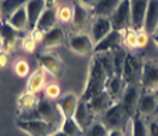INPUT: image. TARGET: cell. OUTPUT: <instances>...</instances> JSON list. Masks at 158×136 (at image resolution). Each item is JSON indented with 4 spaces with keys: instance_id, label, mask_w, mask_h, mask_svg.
I'll list each match as a JSON object with an SVG mask.
<instances>
[{
    "instance_id": "obj_1",
    "label": "cell",
    "mask_w": 158,
    "mask_h": 136,
    "mask_svg": "<svg viewBox=\"0 0 158 136\" xmlns=\"http://www.w3.org/2000/svg\"><path fill=\"white\" fill-rule=\"evenodd\" d=\"M107 75L104 72L103 67L100 64L97 55H94L91 58V63L88 67V77H87V82H85L84 91L81 94V99L88 101L91 99L94 95L103 92L106 89V84H107Z\"/></svg>"
},
{
    "instance_id": "obj_2",
    "label": "cell",
    "mask_w": 158,
    "mask_h": 136,
    "mask_svg": "<svg viewBox=\"0 0 158 136\" xmlns=\"http://www.w3.org/2000/svg\"><path fill=\"white\" fill-rule=\"evenodd\" d=\"M128 119H131V116L127 114V111L123 107L121 101L114 102L101 115V123H103L108 130H115V129L123 130V128L125 126V123H127Z\"/></svg>"
},
{
    "instance_id": "obj_3",
    "label": "cell",
    "mask_w": 158,
    "mask_h": 136,
    "mask_svg": "<svg viewBox=\"0 0 158 136\" xmlns=\"http://www.w3.org/2000/svg\"><path fill=\"white\" fill-rule=\"evenodd\" d=\"M37 115H39V119L44 121L47 123H52V125L57 126L61 125L63 122V115L60 114L59 108L56 105V102H52L50 99H46V98H40L39 103L36 107Z\"/></svg>"
},
{
    "instance_id": "obj_4",
    "label": "cell",
    "mask_w": 158,
    "mask_h": 136,
    "mask_svg": "<svg viewBox=\"0 0 158 136\" xmlns=\"http://www.w3.org/2000/svg\"><path fill=\"white\" fill-rule=\"evenodd\" d=\"M16 126L30 136H50L57 130V126L40 119H36V121H19L17 119Z\"/></svg>"
},
{
    "instance_id": "obj_5",
    "label": "cell",
    "mask_w": 158,
    "mask_h": 136,
    "mask_svg": "<svg viewBox=\"0 0 158 136\" xmlns=\"http://www.w3.org/2000/svg\"><path fill=\"white\" fill-rule=\"evenodd\" d=\"M37 63L41 67L43 71H47L56 78H61L64 75V63L61 61L59 55L52 52H40L37 55Z\"/></svg>"
},
{
    "instance_id": "obj_6",
    "label": "cell",
    "mask_w": 158,
    "mask_h": 136,
    "mask_svg": "<svg viewBox=\"0 0 158 136\" xmlns=\"http://www.w3.org/2000/svg\"><path fill=\"white\" fill-rule=\"evenodd\" d=\"M113 30L125 31L131 27V13H130V0H121L120 6L114 11V14L110 17Z\"/></svg>"
},
{
    "instance_id": "obj_7",
    "label": "cell",
    "mask_w": 158,
    "mask_h": 136,
    "mask_svg": "<svg viewBox=\"0 0 158 136\" xmlns=\"http://www.w3.org/2000/svg\"><path fill=\"white\" fill-rule=\"evenodd\" d=\"M141 87L145 91H158V63L145 61L141 70Z\"/></svg>"
},
{
    "instance_id": "obj_8",
    "label": "cell",
    "mask_w": 158,
    "mask_h": 136,
    "mask_svg": "<svg viewBox=\"0 0 158 136\" xmlns=\"http://www.w3.org/2000/svg\"><path fill=\"white\" fill-rule=\"evenodd\" d=\"M141 70H143V63L140 61V58H137L135 55L127 52L124 60V65H123V71H121V78L124 81L125 87L135 84L134 81H135L138 72H141Z\"/></svg>"
},
{
    "instance_id": "obj_9",
    "label": "cell",
    "mask_w": 158,
    "mask_h": 136,
    "mask_svg": "<svg viewBox=\"0 0 158 136\" xmlns=\"http://www.w3.org/2000/svg\"><path fill=\"white\" fill-rule=\"evenodd\" d=\"M148 2H150V0H130L131 29L134 30V31H143Z\"/></svg>"
},
{
    "instance_id": "obj_10",
    "label": "cell",
    "mask_w": 158,
    "mask_h": 136,
    "mask_svg": "<svg viewBox=\"0 0 158 136\" xmlns=\"http://www.w3.org/2000/svg\"><path fill=\"white\" fill-rule=\"evenodd\" d=\"M73 119L77 122V125L80 126L83 130H85L87 128L94 123V119H96V115L94 112L91 111V108L88 107L87 101L84 99H78V103H77V108H76V112H74V116Z\"/></svg>"
},
{
    "instance_id": "obj_11",
    "label": "cell",
    "mask_w": 158,
    "mask_h": 136,
    "mask_svg": "<svg viewBox=\"0 0 158 136\" xmlns=\"http://www.w3.org/2000/svg\"><path fill=\"white\" fill-rule=\"evenodd\" d=\"M140 95V87L137 84H131L128 87H125L124 92H123L121 103L130 116H134L137 114V105H138Z\"/></svg>"
},
{
    "instance_id": "obj_12",
    "label": "cell",
    "mask_w": 158,
    "mask_h": 136,
    "mask_svg": "<svg viewBox=\"0 0 158 136\" xmlns=\"http://www.w3.org/2000/svg\"><path fill=\"white\" fill-rule=\"evenodd\" d=\"M69 48L76 54L88 55L94 52V43L87 34H76L69 40Z\"/></svg>"
},
{
    "instance_id": "obj_13",
    "label": "cell",
    "mask_w": 158,
    "mask_h": 136,
    "mask_svg": "<svg viewBox=\"0 0 158 136\" xmlns=\"http://www.w3.org/2000/svg\"><path fill=\"white\" fill-rule=\"evenodd\" d=\"M121 40H123V31L111 30L103 40L98 41L97 44H94V54L114 51V50L120 48V43H121Z\"/></svg>"
},
{
    "instance_id": "obj_14",
    "label": "cell",
    "mask_w": 158,
    "mask_h": 136,
    "mask_svg": "<svg viewBox=\"0 0 158 136\" xmlns=\"http://www.w3.org/2000/svg\"><path fill=\"white\" fill-rule=\"evenodd\" d=\"M19 38V31L7 24L6 21L2 23L0 26V50L6 54L10 52L16 45V41Z\"/></svg>"
},
{
    "instance_id": "obj_15",
    "label": "cell",
    "mask_w": 158,
    "mask_h": 136,
    "mask_svg": "<svg viewBox=\"0 0 158 136\" xmlns=\"http://www.w3.org/2000/svg\"><path fill=\"white\" fill-rule=\"evenodd\" d=\"M24 7H26L27 13V27L33 31L36 29V24L40 18L41 13L46 9V2L44 0H29Z\"/></svg>"
},
{
    "instance_id": "obj_16",
    "label": "cell",
    "mask_w": 158,
    "mask_h": 136,
    "mask_svg": "<svg viewBox=\"0 0 158 136\" xmlns=\"http://www.w3.org/2000/svg\"><path fill=\"white\" fill-rule=\"evenodd\" d=\"M87 103H88V107L91 108L93 112H94V115L97 116V115H103L104 112L114 103V101L108 95V92L104 89L103 92H100V94L93 96L91 99H88Z\"/></svg>"
},
{
    "instance_id": "obj_17",
    "label": "cell",
    "mask_w": 158,
    "mask_h": 136,
    "mask_svg": "<svg viewBox=\"0 0 158 136\" xmlns=\"http://www.w3.org/2000/svg\"><path fill=\"white\" fill-rule=\"evenodd\" d=\"M77 103H78L77 95H74V94H66V95H63L61 98L57 99L56 105H57V108H59L60 114L63 115V118L69 119V118H73L74 116Z\"/></svg>"
},
{
    "instance_id": "obj_18",
    "label": "cell",
    "mask_w": 158,
    "mask_h": 136,
    "mask_svg": "<svg viewBox=\"0 0 158 136\" xmlns=\"http://www.w3.org/2000/svg\"><path fill=\"white\" fill-rule=\"evenodd\" d=\"M158 109V98L152 92L145 91L140 95L138 105H137V112L141 115H151Z\"/></svg>"
},
{
    "instance_id": "obj_19",
    "label": "cell",
    "mask_w": 158,
    "mask_h": 136,
    "mask_svg": "<svg viewBox=\"0 0 158 136\" xmlns=\"http://www.w3.org/2000/svg\"><path fill=\"white\" fill-rule=\"evenodd\" d=\"M157 26H158V0H150L148 2L147 13H145L143 31L147 33L148 36L154 34Z\"/></svg>"
},
{
    "instance_id": "obj_20",
    "label": "cell",
    "mask_w": 158,
    "mask_h": 136,
    "mask_svg": "<svg viewBox=\"0 0 158 136\" xmlns=\"http://www.w3.org/2000/svg\"><path fill=\"white\" fill-rule=\"evenodd\" d=\"M113 30L110 18L106 17H97V20L94 21L91 27V40L94 44H97L98 41H101L107 34Z\"/></svg>"
},
{
    "instance_id": "obj_21",
    "label": "cell",
    "mask_w": 158,
    "mask_h": 136,
    "mask_svg": "<svg viewBox=\"0 0 158 136\" xmlns=\"http://www.w3.org/2000/svg\"><path fill=\"white\" fill-rule=\"evenodd\" d=\"M120 3L121 0H97V3L93 7V14L97 17L110 18L120 6Z\"/></svg>"
},
{
    "instance_id": "obj_22",
    "label": "cell",
    "mask_w": 158,
    "mask_h": 136,
    "mask_svg": "<svg viewBox=\"0 0 158 136\" xmlns=\"http://www.w3.org/2000/svg\"><path fill=\"white\" fill-rule=\"evenodd\" d=\"M56 21H57V10L54 7H46L36 24V30L46 33L50 29L56 27Z\"/></svg>"
},
{
    "instance_id": "obj_23",
    "label": "cell",
    "mask_w": 158,
    "mask_h": 136,
    "mask_svg": "<svg viewBox=\"0 0 158 136\" xmlns=\"http://www.w3.org/2000/svg\"><path fill=\"white\" fill-rule=\"evenodd\" d=\"M43 45L44 48H54V47H59L64 43V33L60 27H53L50 29L48 31L44 33L43 37Z\"/></svg>"
},
{
    "instance_id": "obj_24",
    "label": "cell",
    "mask_w": 158,
    "mask_h": 136,
    "mask_svg": "<svg viewBox=\"0 0 158 136\" xmlns=\"http://www.w3.org/2000/svg\"><path fill=\"white\" fill-rule=\"evenodd\" d=\"M124 89H125V84H124V81H123L121 75H115L114 74L111 78L107 80L106 91L108 92V95L113 98V101L117 102V99L123 95Z\"/></svg>"
},
{
    "instance_id": "obj_25",
    "label": "cell",
    "mask_w": 158,
    "mask_h": 136,
    "mask_svg": "<svg viewBox=\"0 0 158 136\" xmlns=\"http://www.w3.org/2000/svg\"><path fill=\"white\" fill-rule=\"evenodd\" d=\"M29 0H0V14L2 18H4V21L10 17L13 13L26 6Z\"/></svg>"
},
{
    "instance_id": "obj_26",
    "label": "cell",
    "mask_w": 158,
    "mask_h": 136,
    "mask_svg": "<svg viewBox=\"0 0 158 136\" xmlns=\"http://www.w3.org/2000/svg\"><path fill=\"white\" fill-rule=\"evenodd\" d=\"M88 11L81 3H76L73 7V27L74 30H83L87 26Z\"/></svg>"
},
{
    "instance_id": "obj_27",
    "label": "cell",
    "mask_w": 158,
    "mask_h": 136,
    "mask_svg": "<svg viewBox=\"0 0 158 136\" xmlns=\"http://www.w3.org/2000/svg\"><path fill=\"white\" fill-rule=\"evenodd\" d=\"M7 24H10L13 29H16L17 31L20 30H24L27 27V13H26V7L19 9L16 13L10 16V17L6 20Z\"/></svg>"
},
{
    "instance_id": "obj_28",
    "label": "cell",
    "mask_w": 158,
    "mask_h": 136,
    "mask_svg": "<svg viewBox=\"0 0 158 136\" xmlns=\"http://www.w3.org/2000/svg\"><path fill=\"white\" fill-rule=\"evenodd\" d=\"M44 82H46V77H44L43 70L36 71L34 74H31L29 78V82H27V92L30 94H36L40 92L44 87Z\"/></svg>"
},
{
    "instance_id": "obj_29",
    "label": "cell",
    "mask_w": 158,
    "mask_h": 136,
    "mask_svg": "<svg viewBox=\"0 0 158 136\" xmlns=\"http://www.w3.org/2000/svg\"><path fill=\"white\" fill-rule=\"evenodd\" d=\"M39 99L36 94H30V92H24L23 95L19 96L17 99V105H19V109L20 112H24V111H30V109H34L39 103Z\"/></svg>"
},
{
    "instance_id": "obj_30",
    "label": "cell",
    "mask_w": 158,
    "mask_h": 136,
    "mask_svg": "<svg viewBox=\"0 0 158 136\" xmlns=\"http://www.w3.org/2000/svg\"><path fill=\"white\" fill-rule=\"evenodd\" d=\"M97 55V58H98L100 64H101V67H103L104 72H106L107 78H111L113 75H114V60H113V54H111V51L108 52H100V54H94Z\"/></svg>"
},
{
    "instance_id": "obj_31",
    "label": "cell",
    "mask_w": 158,
    "mask_h": 136,
    "mask_svg": "<svg viewBox=\"0 0 158 136\" xmlns=\"http://www.w3.org/2000/svg\"><path fill=\"white\" fill-rule=\"evenodd\" d=\"M60 130H61L66 136H83L84 135V130L77 125V122L74 121L73 118L63 119Z\"/></svg>"
},
{
    "instance_id": "obj_32",
    "label": "cell",
    "mask_w": 158,
    "mask_h": 136,
    "mask_svg": "<svg viewBox=\"0 0 158 136\" xmlns=\"http://www.w3.org/2000/svg\"><path fill=\"white\" fill-rule=\"evenodd\" d=\"M131 123H132V136H148V129L145 122L143 121L138 114L131 116Z\"/></svg>"
},
{
    "instance_id": "obj_33",
    "label": "cell",
    "mask_w": 158,
    "mask_h": 136,
    "mask_svg": "<svg viewBox=\"0 0 158 136\" xmlns=\"http://www.w3.org/2000/svg\"><path fill=\"white\" fill-rule=\"evenodd\" d=\"M83 136H108V129L101 122H94L90 128L85 129Z\"/></svg>"
},
{
    "instance_id": "obj_34",
    "label": "cell",
    "mask_w": 158,
    "mask_h": 136,
    "mask_svg": "<svg viewBox=\"0 0 158 136\" xmlns=\"http://www.w3.org/2000/svg\"><path fill=\"white\" fill-rule=\"evenodd\" d=\"M57 18L63 23H69L70 20H73V9H70L69 6H63L57 10Z\"/></svg>"
},
{
    "instance_id": "obj_35",
    "label": "cell",
    "mask_w": 158,
    "mask_h": 136,
    "mask_svg": "<svg viewBox=\"0 0 158 136\" xmlns=\"http://www.w3.org/2000/svg\"><path fill=\"white\" fill-rule=\"evenodd\" d=\"M44 95L47 99H57L60 96V87L57 84H48L44 88Z\"/></svg>"
},
{
    "instance_id": "obj_36",
    "label": "cell",
    "mask_w": 158,
    "mask_h": 136,
    "mask_svg": "<svg viewBox=\"0 0 158 136\" xmlns=\"http://www.w3.org/2000/svg\"><path fill=\"white\" fill-rule=\"evenodd\" d=\"M15 71H16V74H17L20 78H24L27 74H29L30 67H29V64H27L24 60H19L17 63L15 64Z\"/></svg>"
},
{
    "instance_id": "obj_37",
    "label": "cell",
    "mask_w": 158,
    "mask_h": 136,
    "mask_svg": "<svg viewBox=\"0 0 158 136\" xmlns=\"http://www.w3.org/2000/svg\"><path fill=\"white\" fill-rule=\"evenodd\" d=\"M124 33H125V37H124L125 45H128L131 48H137V31L130 29V30H125Z\"/></svg>"
},
{
    "instance_id": "obj_38",
    "label": "cell",
    "mask_w": 158,
    "mask_h": 136,
    "mask_svg": "<svg viewBox=\"0 0 158 136\" xmlns=\"http://www.w3.org/2000/svg\"><path fill=\"white\" fill-rule=\"evenodd\" d=\"M23 48L26 50L27 52H33L34 50H36V45H37V43H36V40H34L31 36H29V37H26L24 40H23Z\"/></svg>"
},
{
    "instance_id": "obj_39",
    "label": "cell",
    "mask_w": 158,
    "mask_h": 136,
    "mask_svg": "<svg viewBox=\"0 0 158 136\" xmlns=\"http://www.w3.org/2000/svg\"><path fill=\"white\" fill-rule=\"evenodd\" d=\"M148 44V34L144 31H137V48H144Z\"/></svg>"
},
{
    "instance_id": "obj_40",
    "label": "cell",
    "mask_w": 158,
    "mask_h": 136,
    "mask_svg": "<svg viewBox=\"0 0 158 136\" xmlns=\"http://www.w3.org/2000/svg\"><path fill=\"white\" fill-rule=\"evenodd\" d=\"M148 136H158V122H150V125H148Z\"/></svg>"
},
{
    "instance_id": "obj_41",
    "label": "cell",
    "mask_w": 158,
    "mask_h": 136,
    "mask_svg": "<svg viewBox=\"0 0 158 136\" xmlns=\"http://www.w3.org/2000/svg\"><path fill=\"white\" fill-rule=\"evenodd\" d=\"M6 64H7V57H6V52L0 50V67L3 68V67H6Z\"/></svg>"
},
{
    "instance_id": "obj_42",
    "label": "cell",
    "mask_w": 158,
    "mask_h": 136,
    "mask_svg": "<svg viewBox=\"0 0 158 136\" xmlns=\"http://www.w3.org/2000/svg\"><path fill=\"white\" fill-rule=\"evenodd\" d=\"M80 3L83 6H88V7H94V4L97 3V0H80Z\"/></svg>"
},
{
    "instance_id": "obj_43",
    "label": "cell",
    "mask_w": 158,
    "mask_h": 136,
    "mask_svg": "<svg viewBox=\"0 0 158 136\" xmlns=\"http://www.w3.org/2000/svg\"><path fill=\"white\" fill-rule=\"evenodd\" d=\"M108 136H124V133L120 129H115V130H108Z\"/></svg>"
},
{
    "instance_id": "obj_44",
    "label": "cell",
    "mask_w": 158,
    "mask_h": 136,
    "mask_svg": "<svg viewBox=\"0 0 158 136\" xmlns=\"http://www.w3.org/2000/svg\"><path fill=\"white\" fill-rule=\"evenodd\" d=\"M46 2V7H54V4L57 3V0H44Z\"/></svg>"
},
{
    "instance_id": "obj_45",
    "label": "cell",
    "mask_w": 158,
    "mask_h": 136,
    "mask_svg": "<svg viewBox=\"0 0 158 136\" xmlns=\"http://www.w3.org/2000/svg\"><path fill=\"white\" fill-rule=\"evenodd\" d=\"M50 136H66V135H64V133H63L61 130L59 129V130H56V132H54V133H52Z\"/></svg>"
},
{
    "instance_id": "obj_46",
    "label": "cell",
    "mask_w": 158,
    "mask_h": 136,
    "mask_svg": "<svg viewBox=\"0 0 158 136\" xmlns=\"http://www.w3.org/2000/svg\"><path fill=\"white\" fill-rule=\"evenodd\" d=\"M152 38H154L155 44H157V47H158V36H157V34H152Z\"/></svg>"
},
{
    "instance_id": "obj_47",
    "label": "cell",
    "mask_w": 158,
    "mask_h": 136,
    "mask_svg": "<svg viewBox=\"0 0 158 136\" xmlns=\"http://www.w3.org/2000/svg\"><path fill=\"white\" fill-rule=\"evenodd\" d=\"M2 23H3V18H2V14H0V26H2Z\"/></svg>"
},
{
    "instance_id": "obj_48",
    "label": "cell",
    "mask_w": 158,
    "mask_h": 136,
    "mask_svg": "<svg viewBox=\"0 0 158 136\" xmlns=\"http://www.w3.org/2000/svg\"><path fill=\"white\" fill-rule=\"evenodd\" d=\"M154 34H157V36H158V26H157V29H155V33Z\"/></svg>"
},
{
    "instance_id": "obj_49",
    "label": "cell",
    "mask_w": 158,
    "mask_h": 136,
    "mask_svg": "<svg viewBox=\"0 0 158 136\" xmlns=\"http://www.w3.org/2000/svg\"><path fill=\"white\" fill-rule=\"evenodd\" d=\"M157 98H158V95H157Z\"/></svg>"
}]
</instances>
